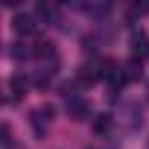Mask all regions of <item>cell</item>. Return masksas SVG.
Returning <instances> with one entry per match:
<instances>
[{"label": "cell", "instance_id": "ba28073f", "mask_svg": "<svg viewBox=\"0 0 149 149\" xmlns=\"http://www.w3.org/2000/svg\"><path fill=\"white\" fill-rule=\"evenodd\" d=\"M114 117L108 114V111H102V114H94V120H91V129H94V134H108L111 129H114Z\"/></svg>", "mask_w": 149, "mask_h": 149}, {"label": "cell", "instance_id": "5bb4252c", "mask_svg": "<svg viewBox=\"0 0 149 149\" xmlns=\"http://www.w3.org/2000/svg\"><path fill=\"white\" fill-rule=\"evenodd\" d=\"M146 100H149V88H146Z\"/></svg>", "mask_w": 149, "mask_h": 149}, {"label": "cell", "instance_id": "3957f363", "mask_svg": "<svg viewBox=\"0 0 149 149\" xmlns=\"http://www.w3.org/2000/svg\"><path fill=\"white\" fill-rule=\"evenodd\" d=\"M114 120H117V123H120L126 132L140 129V123H143V108H140V102H123Z\"/></svg>", "mask_w": 149, "mask_h": 149}, {"label": "cell", "instance_id": "5b68a950", "mask_svg": "<svg viewBox=\"0 0 149 149\" xmlns=\"http://www.w3.org/2000/svg\"><path fill=\"white\" fill-rule=\"evenodd\" d=\"M102 79V61H85L76 67V85H94Z\"/></svg>", "mask_w": 149, "mask_h": 149}, {"label": "cell", "instance_id": "9c48e42d", "mask_svg": "<svg viewBox=\"0 0 149 149\" xmlns=\"http://www.w3.org/2000/svg\"><path fill=\"white\" fill-rule=\"evenodd\" d=\"M123 76H126V82H140V76H143V61L129 58V61L123 64Z\"/></svg>", "mask_w": 149, "mask_h": 149}, {"label": "cell", "instance_id": "6da1fadb", "mask_svg": "<svg viewBox=\"0 0 149 149\" xmlns=\"http://www.w3.org/2000/svg\"><path fill=\"white\" fill-rule=\"evenodd\" d=\"M61 94H64V108L73 120H88L91 117V105L82 94H76V85H61Z\"/></svg>", "mask_w": 149, "mask_h": 149}, {"label": "cell", "instance_id": "7a4b0ae2", "mask_svg": "<svg viewBox=\"0 0 149 149\" xmlns=\"http://www.w3.org/2000/svg\"><path fill=\"white\" fill-rule=\"evenodd\" d=\"M53 120H56V108H53V105H47V102L29 111V126H32V132H35V137H44V134L50 132V126H53Z\"/></svg>", "mask_w": 149, "mask_h": 149}, {"label": "cell", "instance_id": "7c38bea8", "mask_svg": "<svg viewBox=\"0 0 149 149\" xmlns=\"http://www.w3.org/2000/svg\"><path fill=\"white\" fill-rule=\"evenodd\" d=\"M9 56L15 61H24V58L32 56V47H26V44H9Z\"/></svg>", "mask_w": 149, "mask_h": 149}, {"label": "cell", "instance_id": "8fae6325", "mask_svg": "<svg viewBox=\"0 0 149 149\" xmlns=\"http://www.w3.org/2000/svg\"><path fill=\"white\" fill-rule=\"evenodd\" d=\"M35 15H38L41 21L53 24V21H58V6H56V3H38V6H35Z\"/></svg>", "mask_w": 149, "mask_h": 149}, {"label": "cell", "instance_id": "30bf717a", "mask_svg": "<svg viewBox=\"0 0 149 149\" xmlns=\"http://www.w3.org/2000/svg\"><path fill=\"white\" fill-rule=\"evenodd\" d=\"M82 12H85L88 18L100 21V18H105V15L111 12V3H85V6H82Z\"/></svg>", "mask_w": 149, "mask_h": 149}, {"label": "cell", "instance_id": "277c9868", "mask_svg": "<svg viewBox=\"0 0 149 149\" xmlns=\"http://www.w3.org/2000/svg\"><path fill=\"white\" fill-rule=\"evenodd\" d=\"M129 47H132V58L137 61H149V35L143 29H132L129 32Z\"/></svg>", "mask_w": 149, "mask_h": 149}, {"label": "cell", "instance_id": "52a82bcc", "mask_svg": "<svg viewBox=\"0 0 149 149\" xmlns=\"http://www.w3.org/2000/svg\"><path fill=\"white\" fill-rule=\"evenodd\" d=\"M26 88H29V79L24 76V73H12V76H9V102L24 100Z\"/></svg>", "mask_w": 149, "mask_h": 149}, {"label": "cell", "instance_id": "8992f818", "mask_svg": "<svg viewBox=\"0 0 149 149\" xmlns=\"http://www.w3.org/2000/svg\"><path fill=\"white\" fill-rule=\"evenodd\" d=\"M12 29L18 32V35H35L38 32V18L35 15H29V12H18L15 15V21H12Z\"/></svg>", "mask_w": 149, "mask_h": 149}, {"label": "cell", "instance_id": "4fadbf2b", "mask_svg": "<svg viewBox=\"0 0 149 149\" xmlns=\"http://www.w3.org/2000/svg\"><path fill=\"white\" fill-rule=\"evenodd\" d=\"M143 15H149V3H134V6H129V12H126L129 21H137V18H143Z\"/></svg>", "mask_w": 149, "mask_h": 149}]
</instances>
